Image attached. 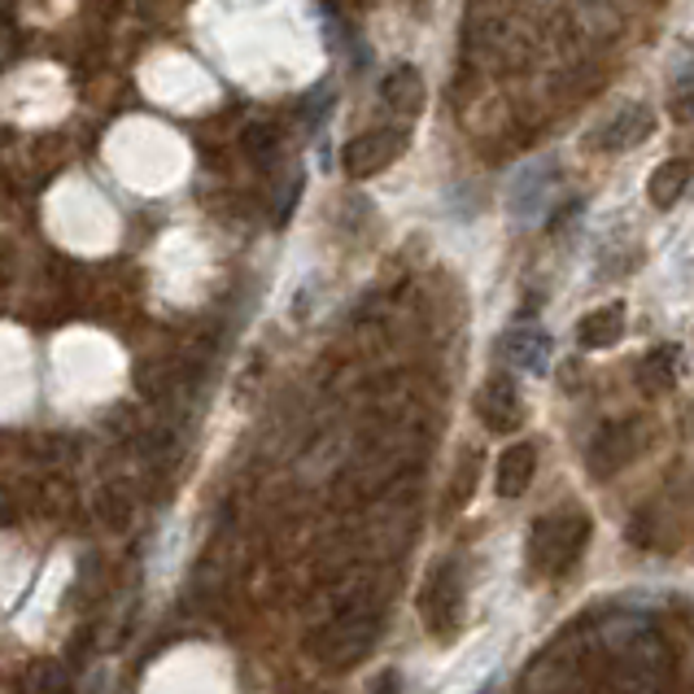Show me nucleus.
I'll return each mask as SVG.
<instances>
[{
    "label": "nucleus",
    "mask_w": 694,
    "mask_h": 694,
    "mask_svg": "<svg viewBox=\"0 0 694 694\" xmlns=\"http://www.w3.org/2000/svg\"><path fill=\"white\" fill-rule=\"evenodd\" d=\"M590 542V520L585 516H542L533 524L529 538V559L538 563V572H568Z\"/></svg>",
    "instance_id": "1"
},
{
    "label": "nucleus",
    "mask_w": 694,
    "mask_h": 694,
    "mask_svg": "<svg viewBox=\"0 0 694 694\" xmlns=\"http://www.w3.org/2000/svg\"><path fill=\"white\" fill-rule=\"evenodd\" d=\"M642 450V423L633 419H616V423H603L585 450V468L594 481H612L621 468H629Z\"/></svg>",
    "instance_id": "2"
},
{
    "label": "nucleus",
    "mask_w": 694,
    "mask_h": 694,
    "mask_svg": "<svg viewBox=\"0 0 694 694\" xmlns=\"http://www.w3.org/2000/svg\"><path fill=\"white\" fill-rule=\"evenodd\" d=\"M407 153V132L402 127H376V132H363L341 149V166H346L349 180H371L380 171H389L398 157Z\"/></svg>",
    "instance_id": "3"
},
{
    "label": "nucleus",
    "mask_w": 694,
    "mask_h": 694,
    "mask_svg": "<svg viewBox=\"0 0 694 694\" xmlns=\"http://www.w3.org/2000/svg\"><path fill=\"white\" fill-rule=\"evenodd\" d=\"M459 608H463V585H459V568L446 563L432 572L428 590H423V621L437 637H446L450 629L459 625Z\"/></svg>",
    "instance_id": "4"
},
{
    "label": "nucleus",
    "mask_w": 694,
    "mask_h": 694,
    "mask_svg": "<svg viewBox=\"0 0 694 694\" xmlns=\"http://www.w3.org/2000/svg\"><path fill=\"white\" fill-rule=\"evenodd\" d=\"M477 416L486 419L493 432H511L520 416H524V402H520V389L511 376H489L477 394Z\"/></svg>",
    "instance_id": "5"
},
{
    "label": "nucleus",
    "mask_w": 694,
    "mask_h": 694,
    "mask_svg": "<svg viewBox=\"0 0 694 694\" xmlns=\"http://www.w3.org/2000/svg\"><path fill=\"white\" fill-rule=\"evenodd\" d=\"M333 646L324 651V660L328 664H337V669H346L354 660H363L371 646H376V621L371 616H363V612H346L337 625H333Z\"/></svg>",
    "instance_id": "6"
},
{
    "label": "nucleus",
    "mask_w": 694,
    "mask_h": 694,
    "mask_svg": "<svg viewBox=\"0 0 694 694\" xmlns=\"http://www.w3.org/2000/svg\"><path fill=\"white\" fill-rule=\"evenodd\" d=\"M651 136H655V110L642 105V101H633L625 110H616V119L599 132V144H603L608 153H625V149L646 144Z\"/></svg>",
    "instance_id": "7"
},
{
    "label": "nucleus",
    "mask_w": 694,
    "mask_h": 694,
    "mask_svg": "<svg viewBox=\"0 0 694 694\" xmlns=\"http://www.w3.org/2000/svg\"><path fill=\"white\" fill-rule=\"evenodd\" d=\"M380 101H385V110H394L402 119H416L419 110H423V101H428L423 74L411 62H398V67L380 79Z\"/></svg>",
    "instance_id": "8"
},
{
    "label": "nucleus",
    "mask_w": 694,
    "mask_h": 694,
    "mask_svg": "<svg viewBox=\"0 0 694 694\" xmlns=\"http://www.w3.org/2000/svg\"><path fill=\"white\" fill-rule=\"evenodd\" d=\"M533 472H538V450H533L529 441L507 446L502 459H498V472H493L498 498H520L524 489L533 486Z\"/></svg>",
    "instance_id": "9"
},
{
    "label": "nucleus",
    "mask_w": 694,
    "mask_h": 694,
    "mask_svg": "<svg viewBox=\"0 0 694 694\" xmlns=\"http://www.w3.org/2000/svg\"><path fill=\"white\" fill-rule=\"evenodd\" d=\"M502 354L520 371H547V363H551V337L542 328H533V324H520V328H511L502 337Z\"/></svg>",
    "instance_id": "10"
},
{
    "label": "nucleus",
    "mask_w": 694,
    "mask_h": 694,
    "mask_svg": "<svg viewBox=\"0 0 694 694\" xmlns=\"http://www.w3.org/2000/svg\"><path fill=\"white\" fill-rule=\"evenodd\" d=\"M621 337H625V306L621 302L599 306L576 324V346L581 349H612L621 346Z\"/></svg>",
    "instance_id": "11"
},
{
    "label": "nucleus",
    "mask_w": 694,
    "mask_h": 694,
    "mask_svg": "<svg viewBox=\"0 0 694 694\" xmlns=\"http://www.w3.org/2000/svg\"><path fill=\"white\" fill-rule=\"evenodd\" d=\"M686 188H691V162H686V157H669V162H660V166L651 171V180H646V202L655 210H673L686 197Z\"/></svg>",
    "instance_id": "12"
},
{
    "label": "nucleus",
    "mask_w": 694,
    "mask_h": 694,
    "mask_svg": "<svg viewBox=\"0 0 694 694\" xmlns=\"http://www.w3.org/2000/svg\"><path fill=\"white\" fill-rule=\"evenodd\" d=\"M551 184H555V166H551V162L529 166V171L516 180V188H511V210H516V218L538 214L542 202H547V193H551Z\"/></svg>",
    "instance_id": "13"
},
{
    "label": "nucleus",
    "mask_w": 694,
    "mask_h": 694,
    "mask_svg": "<svg viewBox=\"0 0 694 694\" xmlns=\"http://www.w3.org/2000/svg\"><path fill=\"white\" fill-rule=\"evenodd\" d=\"M637 385L646 394H669L677 385V346H660L651 349L642 363H637Z\"/></svg>",
    "instance_id": "14"
},
{
    "label": "nucleus",
    "mask_w": 694,
    "mask_h": 694,
    "mask_svg": "<svg viewBox=\"0 0 694 694\" xmlns=\"http://www.w3.org/2000/svg\"><path fill=\"white\" fill-rule=\"evenodd\" d=\"M669 119L682 123V127H694V74H686L682 83H673V92H669Z\"/></svg>",
    "instance_id": "15"
},
{
    "label": "nucleus",
    "mask_w": 694,
    "mask_h": 694,
    "mask_svg": "<svg viewBox=\"0 0 694 694\" xmlns=\"http://www.w3.org/2000/svg\"><path fill=\"white\" fill-rule=\"evenodd\" d=\"M472 481H477V459H468V463H463V477L450 486V507H463V502H468V489H472Z\"/></svg>",
    "instance_id": "16"
},
{
    "label": "nucleus",
    "mask_w": 694,
    "mask_h": 694,
    "mask_svg": "<svg viewBox=\"0 0 694 694\" xmlns=\"http://www.w3.org/2000/svg\"><path fill=\"white\" fill-rule=\"evenodd\" d=\"M398 691V677H394V673H385V682H380V691L376 694H394Z\"/></svg>",
    "instance_id": "17"
}]
</instances>
